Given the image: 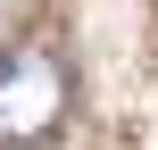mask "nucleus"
<instances>
[{"label": "nucleus", "mask_w": 158, "mask_h": 150, "mask_svg": "<svg viewBox=\"0 0 158 150\" xmlns=\"http://www.w3.org/2000/svg\"><path fill=\"white\" fill-rule=\"evenodd\" d=\"M75 75L50 42H8L0 50V150H33L67 125Z\"/></svg>", "instance_id": "f257e3e1"}]
</instances>
